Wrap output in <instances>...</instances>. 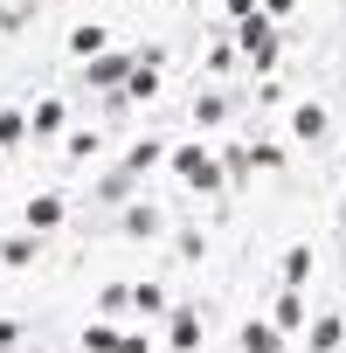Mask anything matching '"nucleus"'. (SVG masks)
<instances>
[{
    "label": "nucleus",
    "instance_id": "1",
    "mask_svg": "<svg viewBox=\"0 0 346 353\" xmlns=\"http://www.w3.org/2000/svg\"><path fill=\"white\" fill-rule=\"evenodd\" d=\"M236 49L250 56V70H256V77H270V70H277V49H284V42H277V21L256 8L250 21H236Z\"/></svg>",
    "mask_w": 346,
    "mask_h": 353
},
{
    "label": "nucleus",
    "instance_id": "2",
    "mask_svg": "<svg viewBox=\"0 0 346 353\" xmlns=\"http://www.w3.org/2000/svg\"><path fill=\"white\" fill-rule=\"evenodd\" d=\"M173 173H181L187 188H201V194H222V181H229L208 145H173Z\"/></svg>",
    "mask_w": 346,
    "mask_h": 353
},
{
    "label": "nucleus",
    "instance_id": "3",
    "mask_svg": "<svg viewBox=\"0 0 346 353\" xmlns=\"http://www.w3.org/2000/svg\"><path fill=\"white\" fill-rule=\"evenodd\" d=\"M132 70H139V56H118V49H111V56L83 63V83H90V90H125V83H132Z\"/></svg>",
    "mask_w": 346,
    "mask_h": 353
},
{
    "label": "nucleus",
    "instance_id": "4",
    "mask_svg": "<svg viewBox=\"0 0 346 353\" xmlns=\"http://www.w3.org/2000/svg\"><path fill=\"white\" fill-rule=\"evenodd\" d=\"M70 56H83V63L111 56V28H97V21H77V28H70Z\"/></svg>",
    "mask_w": 346,
    "mask_h": 353
},
{
    "label": "nucleus",
    "instance_id": "5",
    "mask_svg": "<svg viewBox=\"0 0 346 353\" xmlns=\"http://www.w3.org/2000/svg\"><path fill=\"white\" fill-rule=\"evenodd\" d=\"M63 215H70V194H42V201H28V229H35V236L56 229Z\"/></svg>",
    "mask_w": 346,
    "mask_h": 353
},
{
    "label": "nucleus",
    "instance_id": "6",
    "mask_svg": "<svg viewBox=\"0 0 346 353\" xmlns=\"http://www.w3.org/2000/svg\"><path fill=\"white\" fill-rule=\"evenodd\" d=\"M201 332H208V325H201V312H173V325H166V339L181 346V353H194V346H201Z\"/></svg>",
    "mask_w": 346,
    "mask_h": 353
},
{
    "label": "nucleus",
    "instance_id": "7",
    "mask_svg": "<svg viewBox=\"0 0 346 353\" xmlns=\"http://www.w3.org/2000/svg\"><path fill=\"white\" fill-rule=\"evenodd\" d=\"M35 256H42V243H35V229H28V236H8V243H0V263H8V270H28Z\"/></svg>",
    "mask_w": 346,
    "mask_h": 353
},
{
    "label": "nucleus",
    "instance_id": "8",
    "mask_svg": "<svg viewBox=\"0 0 346 353\" xmlns=\"http://www.w3.org/2000/svg\"><path fill=\"white\" fill-rule=\"evenodd\" d=\"M339 339H346V319H339V312H318V319H312V353H332Z\"/></svg>",
    "mask_w": 346,
    "mask_h": 353
},
{
    "label": "nucleus",
    "instance_id": "9",
    "mask_svg": "<svg viewBox=\"0 0 346 353\" xmlns=\"http://www.w3.org/2000/svg\"><path fill=\"white\" fill-rule=\"evenodd\" d=\"M159 159H173V152H166V145H159V139H139V145H132V152H125V173H152V166H159Z\"/></svg>",
    "mask_w": 346,
    "mask_h": 353
},
{
    "label": "nucleus",
    "instance_id": "10",
    "mask_svg": "<svg viewBox=\"0 0 346 353\" xmlns=\"http://www.w3.org/2000/svg\"><path fill=\"white\" fill-rule=\"evenodd\" d=\"M243 353H284V332H277V325H256V319H250V325H243Z\"/></svg>",
    "mask_w": 346,
    "mask_h": 353
},
{
    "label": "nucleus",
    "instance_id": "11",
    "mask_svg": "<svg viewBox=\"0 0 346 353\" xmlns=\"http://www.w3.org/2000/svg\"><path fill=\"white\" fill-rule=\"evenodd\" d=\"M291 132L298 139H325V104H298L291 111Z\"/></svg>",
    "mask_w": 346,
    "mask_h": 353
},
{
    "label": "nucleus",
    "instance_id": "12",
    "mask_svg": "<svg viewBox=\"0 0 346 353\" xmlns=\"http://www.w3.org/2000/svg\"><path fill=\"white\" fill-rule=\"evenodd\" d=\"M159 229H166V215H159V208H145V201H139V208H125V236H159Z\"/></svg>",
    "mask_w": 346,
    "mask_h": 353
},
{
    "label": "nucleus",
    "instance_id": "13",
    "mask_svg": "<svg viewBox=\"0 0 346 353\" xmlns=\"http://www.w3.org/2000/svg\"><path fill=\"white\" fill-rule=\"evenodd\" d=\"M270 325H277V332H298V325H305V298H298V291H284V298H277V312H270Z\"/></svg>",
    "mask_w": 346,
    "mask_h": 353
},
{
    "label": "nucleus",
    "instance_id": "14",
    "mask_svg": "<svg viewBox=\"0 0 346 353\" xmlns=\"http://www.w3.org/2000/svg\"><path fill=\"white\" fill-rule=\"evenodd\" d=\"M28 132H42V139H49V132H63V97H42V104H35V118H28Z\"/></svg>",
    "mask_w": 346,
    "mask_h": 353
},
{
    "label": "nucleus",
    "instance_id": "15",
    "mask_svg": "<svg viewBox=\"0 0 346 353\" xmlns=\"http://www.w3.org/2000/svg\"><path fill=\"white\" fill-rule=\"evenodd\" d=\"M305 277H312V250L298 243V250H284V291H298Z\"/></svg>",
    "mask_w": 346,
    "mask_h": 353
},
{
    "label": "nucleus",
    "instance_id": "16",
    "mask_svg": "<svg viewBox=\"0 0 346 353\" xmlns=\"http://www.w3.org/2000/svg\"><path fill=\"white\" fill-rule=\"evenodd\" d=\"M222 118H229V97H222V90L194 97V125H222Z\"/></svg>",
    "mask_w": 346,
    "mask_h": 353
},
{
    "label": "nucleus",
    "instance_id": "17",
    "mask_svg": "<svg viewBox=\"0 0 346 353\" xmlns=\"http://www.w3.org/2000/svg\"><path fill=\"white\" fill-rule=\"evenodd\" d=\"M152 90H159V70H145V63H139V70H132V83H125V97L139 104V97H152Z\"/></svg>",
    "mask_w": 346,
    "mask_h": 353
},
{
    "label": "nucleus",
    "instance_id": "18",
    "mask_svg": "<svg viewBox=\"0 0 346 353\" xmlns=\"http://www.w3.org/2000/svg\"><path fill=\"white\" fill-rule=\"evenodd\" d=\"M132 305H139V312H166V291L145 277V284H132Z\"/></svg>",
    "mask_w": 346,
    "mask_h": 353
},
{
    "label": "nucleus",
    "instance_id": "19",
    "mask_svg": "<svg viewBox=\"0 0 346 353\" xmlns=\"http://www.w3.org/2000/svg\"><path fill=\"white\" fill-rule=\"evenodd\" d=\"M118 339H125V332H111V325H90V332H83V353H118Z\"/></svg>",
    "mask_w": 346,
    "mask_h": 353
},
{
    "label": "nucleus",
    "instance_id": "20",
    "mask_svg": "<svg viewBox=\"0 0 346 353\" xmlns=\"http://www.w3.org/2000/svg\"><path fill=\"white\" fill-rule=\"evenodd\" d=\"M28 139V118L21 111H0V145H21Z\"/></svg>",
    "mask_w": 346,
    "mask_h": 353
},
{
    "label": "nucleus",
    "instance_id": "21",
    "mask_svg": "<svg viewBox=\"0 0 346 353\" xmlns=\"http://www.w3.org/2000/svg\"><path fill=\"white\" fill-rule=\"evenodd\" d=\"M222 173H229V181H243V173H250V145H229V152H222Z\"/></svg>",
    "mask_w": 346,
    "mask_h": 353
},
{
    "label": "nucleus",
    "instance_id": "22",
    "mask_svg": "<svg viewBox=\"0 0 346 353\" xmlns=\"http://www.w3.org/2000/svg\"><path fill=\"white\" fill-rule=\"evenodd\" d=\"M97 305H104V312H125V305H132V284H104Z\"/></svg>",
    "mask_w": 346,
    "mask_h": 353
},
{
    "label": "nucleus",
    "instance_id": "23",
    "mask_svg": "<svg viewBox=\"0 0 346 353\" xmlns=\"http://www.w3.org/2000/svg\"><path fill=\"white\" fill-rule=\"evenodd\" d=\"M250 166H270V173H277V166H284V145H250Z\"/></svg>",
    "mask_w": 346,
    "mask_h": 353
},
{
    "label": "nucleus",
    "instance_id": "24",
    "mask_svg": "<svg viewBox=\"0 0 346 353\" xmlns=\"http://www.w3.org/2000/svg\"><path fill=\"white\" fill-rule=\"evenodd\" d=\"M97 152V132H70V159H90Z\"/></svg>",
    "mask_w": 346,
    "mask_h": 353
},
{
    "label": "nucleus",
    "instance_id": "25",
    "mask_svg": "<svg viewBox=\"0 0 346 353\" xmlns=\"http://www.w3.org/2000/svg\"><path fill=\"white\" fill-rule=\"evenodd\" d=\"M222 8H229V14H236V21H250V14H256V8H263V0H222Z\"/></svg>",
    "mask_w": 346,
    "mask_h": 353
},
{
    "label": "nucleus",
    "instance_id": "26",
    "mask_svg": "<svg viewBox=\"0 0 346 353\" xmlns=\"http://www.w3.org/2000/svg\"><path fill=\"white\" fill-rule=\"evenodd\" d=\"M291 8H298V0H263V14H270V21H277V14H291Z\"/></svg>",
    "mask_w": 346,
    "mask_h": 353
},
{
    "label": "nucleus",
    "instance_id": "27",
    "mask_svg": "<svg viewBox=\"0 0 346 353\" xmlns=\"http://www.w3.org/2000/svg\"><path fill=\"white\" fill-rule=\"evenodd\" d=\"M118 353H145V339H132V332H125V339H118Z\"/></svg>",
    "mask_w": 346,
    "mask_h": 353
},
{
    "label": "nucleus",
    "instance_id": "28",
    "mask_svg": "<svg viewBox=\"0 0 346 353\" xmlns=\"http://www.w3.org/2000/svg\"><path fill=\"white\" fill-rule=\"evenodd\" d=\"M0 173H8V159H0Z\"/></svg>",
    "mask_w": 346,
    "mask_h": 353
}]
</instances>
